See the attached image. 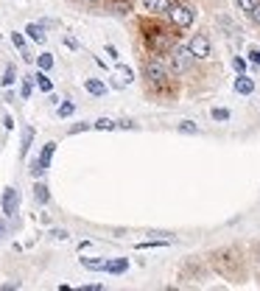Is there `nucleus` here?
Returning a JSON list of instances; mask_svg holds the SVG:
<instances>
[{"instance_id": "26", "label": "nucleus", "mask_w": 260, "mask_h": 291, "mask_svg": "<svg viewBox=\"0 0 260 291\" xmlns=\"http://www.w3.org/2000/svg\"><path fill=\"white\" fill-rule=\"evenodd\" d=\"M148 235H154V238H165V241H174V232H168V230H148Z\"/></svg>"}, {"instance_id": "15", "label": "nucleus", "mask_w": 260, "mask_h": 291, "mask_svg": "<svg viewBox=\"0 0 260 291\" xmlns=\"http://www.w3.org/2000/svg\"><path fill=\"white\" fill-rule=\"evenodd\" d=\"M34 199L39 202V205H48L50 202V193H48V185H45V182H36L34 185Z\"/></svg>"}, {"instance_id": "14", "label": "nucleus", "mask_w": 260, "mask_h": 291, "mask_svg": "<svg viewBox=\"0 0 260 291\" xmlns=\"http://www.w3.org/2000/svg\"><path fill=\"white\" fill-rule=\"evenodd\" d=\"M132 81H134V73L129 70V67L118 65V81H115V87H126V84H132Z\"/></svg>"}, {"instance_id": "2", "label": "nucleus", "mask_w": 260, "mask_h": 291, "mask_svg": "<svg viewBox=\"0 0 260 291\" xmlns=\"http://www.w3.org/2000/svg\"><path fill=\"white\" fill-rule=\"evenodd\" d=\"M193 62L196 56L190 54L188 45H174V48L165 54V67H168L171 76H185V73L193 70Z\"/></svg>"}, {"instance_id": "29", "label": "nucleus", "mask_w": 260, "mask_h": 291, "mask_svg": "<svg viewBox=\"0 0 260 291\" xmlns=\"http://www.w3.org/2000/svg\"><path fill=\"white\" fill-rule=\"evenodd\" d=\"M87 129H92V123H76V126H70V134H79V132H87Z\"/></svg>"}, {"instance_id": "22", "label": "nucleus", "mask_w": 260, "mask_h": 291, "mask_svg": "<svg viewBox=\"0 0 260 291\" xmlns=\"http://www.w3.org/2000/svg\"><path fill=\"white\" fill-rule=\"evenodd\" d=\"M36 65H39V70H45V73H48L50 67H54V54H39Z\"/></svg>"}, {"instance_id": "12", "label": "nucleus", "mask_w": 260, "mask_h": 291, "mask_svg": "<svg viewBox=\"0 0 260 291\" xmlns=\"http://www.w3.org/2000/svg\"><path fill=\"white\" fill-rule=\"evenodd\" d=\"M84 90L90 92V95H95V98L107 95V84H103L101 79H84Z\"/></svg>"}, {"instance_id": "1", "label": "nucleus", "mask_w": 260, "mask_h": 291, "mask_svg": "<svg viewBox=\"0 0 260 291\" xmlns=\"http://www.w3.org/2000/svg\"><path fill=\"white\" fill-rule=\"evenodd\" d=\"M176 39H179V34H174V31L165 28V25H151V28H145V48L151 51L154 56H165L176 45Z\"/></svg>"}, {"instance_id": "16", "label": "nucleus", "mask_w": 260, "mask_h": 291, "mask_svg": "<svg viewBox=\"0 0 260 291\" xmlns=\"http://www.w3.org/2000/svg\"><path fill=\"white\" fill-rule=\"evenodd\" d=\"M103 258H81V266L90 269V272H103Z\"/></svg>"}, {"instance_id": "35", "label": "nucleus", "mask_w": 260, "mask_h": 291, "mask_svg": "<svg viewBox=\"0 0 260 291\" xmlns=\"http://www.w3.org/2000/svg\"><path fill=\"white\" fill-rule=\"evenodd\" d=\"M6 235V218H0V238Z\"/></svg>"}, {"instance_id": "33", "label": "nucleus", "mask_w": 260, "mask_h": 291, "mask_svg": "<svg viewBox=\"0 0 260 291\" xmlns=\"http://www.w3.org/2000/svg\"><path fill=\"white\" fill-rule=\"evenodd\" d=\"M65 45H67V48H73V51L79 48V42H76V39H70V36H67V39H65Z\"/></svg>"}, {"instance_id": "4", "label": "nucleus", "mask_w": 260, "mask_h": 291, "mask_svg": "<svg viewBox=\"0 0 260 291\" xmlns=\"http://www.w3.org/2000/svg\"><path fill=\"white\" fill-rule=\"evenodd\" d=\"M168 20L176 25V28H190L196 20V6H190V3H182V0H171V6H168Z\"/></svg>"}, {"instance_id": "34", "label": "nucleus", "mask_w": 260, "mask_h": 291, "mask_svg": "<svg viewBox=\"0 0 260 291\" xmlns=\"http://www.w3.org/2000/svg\"><path fill=\"white\" fill-rule=\"evenodd\" d=\"M107 54H109V56H112V59H115V62H118V51H115V48H112V45H107Z\"/></svg>"}, {"instance_id": "6", "label": "nucleus", "mask_w": 260, "mask_h": 291, "mask_svg": "<svg viewBox=\"0 0 260 291\" xmlns=\"http://www.w3.org/2000/svg\"><path fill=\"white\" fill-rule=\"evenodd\" d=\"M190 54L196 56V59H210L213 56V42H210V36L207 34H193L190 36V42H188Z\"/></svg>"}, {"instance_id": "13", "label": "nucleus", "mask_w": 260, "mask_h": 291, "mask_svg": "<svg viewBox=\"0 0 260 291\" xmlns=\"http://www.w3.org/2000/svg\"><path fill=\"white\" fill-rule=\"evenodd\" d=\"M34 134H36L34 126H25L23 129V146H20V157H23V160L28 157V149H31V143H34Z\"/></svg>"}, {"instance_id": "8", "label": "nucleus", "mask_w": 260, "mask_h": 291, "mask_svg": "<svg viewBox=\"0 0 260 291\" xmlns=\"http://www.w3.org/2000/svg\"><path fill=\"white\" fill-rule=\"evenodd\" d=\"M235 92L238 95H252L254 92V79H249L246 73H238V79H235Z\"/></svg>"}, {"instance_id": "24", "label": "nucleus", "mask_w": 260, "mask_h": 291, "mask_svg": "<svg viewBox=\"0 0 260 291\" xmlns=\"http://www.w3.org/2000/svg\"><path fill=\"white\" fill-rule=\"evenodd\" d=\"M257 3H260V0H235V6L241 9L243 14H249V12H252V9H254V6H257Z\"/></svg>"}, {"instance_id": "7", "label": "nucleus", "mask_w": 260, "mask_h": 291, "mask_svg": "<svg viewBox=\"0 0 260 291\" xmlns=\"http://www.w3.org/2000/svg\"><path fill=\"white\" fill-rule=\"evenodd\" d=\"M0 205H3V213H6L9 218L17 216V210H20V190L17 188H6V190H3Z\"/></svg>"}, {"instance_id": "10", "label": "nucleus", "mask_w": 260, "mask_h": 291, "mask_svg": "<svg viewBox=\"0 0 260 291\" xmlns=\"http://www.w3.org/2000/svg\"><path fill=\"white\" fill-rule=\"evenodd\" d=\"M25 34H28V39H34L36 45H45L48 42V34H45L42 25H36V23H28L25 25Z\"/></svg>"}, {"instance_id": "3", "label": "nucleus", "mask_w": 260, "mask_h": 291, "mask_svg": "<svg viewBox=\"0 0 260 291\" xmlns=\"http://www.w3.org/2000/svg\"><path fill=\"white\" fill-rule=\"evenodd\" d=\"M143 79L148 87H154V90H165L171 81V73L168 67H165V59H160V56H151V59L143 62Z\"/></svg>"}, {"instance_id": "21", "label": "nucleus", "mask_w": 260, "mask_h": 291, "mask_svg": "<svg viewBox=\"0 0 260 291\" xmlns=\"http://www.w3.org/2000/svg\"><path fill=\"white\" fill-rule=\"evenodd\" d=\"M14 81H17V70H14V65H9L6 73H3V79H0V84H3V87H12Z\"/></svg>"}, {"instance_id": "36", "label": "nucleus", "mask_w": 260, "mask_h": 291, "mask_svg": "<svg viewBox=\"0 0 260 291\" xmlns=\"http://www.w3.org/2000/svg\"><path fill=\"white\" fill-rule=\"evenodd\" d=\"M87 3H98V0H87Z\"/></svg>"}, {"instance_id": "17", "label": "nucleus", "mask_w": 260, "mask_h": 291, "mask_svg": "<svg viewBox=\"0 0 260 291\" xmlns=\"http://www.w3.org/2000/svg\"><path fill=\"white\" fill-rule=\"evenodd\" d=\"M31 79L36 81V87H39V90H42V92H50V90H54V84H50V79H48V76H45V70H39V73H36V76H31Z\"/></svg>"}, {"instance_id": "25", "label": "nucleus", "mask_w": 260, "mask_h": 291, "mask_svg": "<svg viewBox=\"0 0 260 291\" xmlns=\"http://www.w3.org/2000/svg\"><path fill=\"white\" fill-rule=\"evenodd\" d=\"M50 238H56V241H67V238H70V232L62 230V227H56V230H50Z\"/></svg>"}, {"instance_id": "30", "label": "nucleus", "mask_w": 260, "mask_h": 291, "mask_svg": "<svg viewBox=\"0 0 260 291\" xmlns=\"http://www.w3.org/2000/svg\"><path fill=\"white\" fill-rule=\"evenodd\" d=\"M249 20H252L254 25H260V3H257V6L252 9V12H249Z\"/></svg>"}, {"instance_id": "9", "label": "nucleus", "mask_w": 260, "mask_h": 291, "mask_svg": "<svg viewBox=\"0 0 260 291\" xmlns=\"http://www.w3.org/2000/svg\"><path fill=\"white\" fill-rule=\"evenodd\" d=\"M140 3H143V9L148 14H154V17L165 14V12H168V6H171V0H140Z\"/></svg>"}, {"instance_id": "27", "label": "nucleus", "mask_w": 260, "mask_h": 291, "mask_svg": "<svg viewBox=\"0 0 260 291\" xmlns=\"http://www.w3.org/2000/svg\"><path fill=\"white\" fill-rule=\"evenodd\" d=\"M232 67H235V73H246V59H243V56H235V59H232Z\"/></svg>"}, {"instance_id": "5", "label": "nucleus", "mask_w": 260, "mask_h": 291, "mask_svg": "<svg viewBox=\"0 0 260 291\" xmlns=\"http://www.w3.org/2000/svg\"><path fill=\"white\" fill-rule=\"evenodd\" d=\"M54 154H56V143H54V140H48V143L42 146L39 157H36V163L31 165V176H34V179H39V176H42L45 171L50 168V160H54Z\"/></svg>"}, {"instance_id": "20", "label": "nucleus", "mask_w": 260, "mask_h": 291, "mask_svg": "<svg viewBox=\"0 0 260 291\" xmlns=\"http://www.w3.org/2000/svg\"><path fill=\"white\" fill-rule=\"evenodd\" d=\"M176 132L179 134H199V126L193 121H179L176 123Z\"/></svg>"}, {"instance_id": "23", "label": "nucleus", "mask_w": 260, "mask_h": 291, "mask_svg": "<svg viewBox=\"0 0 260 291\" xmlns=\"http://www.w3.org/2000/svg\"><path fill=\"white\" fill-rule=\"evenodd\" d=\"M73 112H76V104H73V101H65V104H59V118H70Z\"/></svg>"}, {"instance_id": "31", "label": "nucleus", "mask_w": 260, "mask_h": 291, "mask_svg": "<svg viewBox=\"0 0 260 291\" xmlns=\"http://www.w3.org/2000/svg\"><path fill=\"white\" fill-rule=\"evenodd\" d=\"M31 90H34V87H31V76H28L25 84H23V90H20V92H23V98H31Z\"/></svg>"}, {"instance_id": "32", "label": "nucleus", "mask_w": 260, "mask_h": 291, "mask_svg": "<svg viewBox=\"0 0 260 291\" xmlns=\"http://www.w3.org/2000/svg\"><path fill=\"white\" fill-rule=\"evenodd\" d=\"M103 285L101 283H90V285H81V291H101Z\"/></svg>"}, {"instance_id": "19", "label": "nucleus", "mask_w": 260, "mask_h": 291, "mask_svg": "<svg viewBox=\"0 0 260 291\" xmlns=\"http://www.w3.org/2000/svg\"><path fill=\"white\" fill-rule=\"evenodd\" d=\"M210 115H213V121L224 123V121H230V118H232V112H230L227 107H213V112H210Z\"/></svg>"}, {"instance_id": "11", "label": "nucleus", "mask_w": 260, "mask_h": 291, "mask_svg": "<svg viewBox=\"0 0 260 291\" xmlns=\"http://www.w3.org/2000/svg\"><path fill=\"white\" fill-rule=\"evenodd\" d=\"M129 269V261L126 258H115V261H107L103 263V272L107 274H123Z\"/></svg>"}, {"instance_id": "28", "label": "nucleus", "mask_w": 260, "mask_h": 291, "mask_svg": "<svg viewBox=\"0 0 260 291\" xmlns=\"http://www.w3.org/2000/svg\"><path fill=\"white\" fill-rule=\"evenodd\" d=\"M249 62L260 67V48H249Z\"/></svg>"}, {"instance_id": "18", "label": "nucleus", "mask_w": 260, "mask_h": 291, "mask_svg": "<svg viewBox=\"0 0 260 291\" xmlns=\"http://www.w3.org/2000/svg\"><path fill=\"white\" fill-rule=\"evenodd\" d=\"M92 129H98V132H112V129H118V121H112V118H98V121L92 123Z\"/></svg>"}]
</instances>
